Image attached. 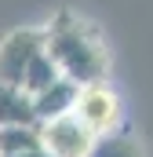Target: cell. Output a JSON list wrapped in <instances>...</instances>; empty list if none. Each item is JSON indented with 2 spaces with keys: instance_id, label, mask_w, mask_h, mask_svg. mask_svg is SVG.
I'll return each instance as SVG.
<instances>
[{
  "instance_id": "52a82bcc",
  "label": "cell",
  "mask_w": 153,
  "mask_h": 157,
  "mask_svg": "<svg viewBox=\"0 0 153 157\" xmlns=\"http://www.w3.org/2000/svg\"><path fill=\"white\" fill-rule=\"evenodd\" d=\"M7 124H40V117L33 106V95L26 88L0 80V128Z\"/></svg>"
},
{
  "instance_id": "277c9868",
  "label": "cell",
  "mask_w": 153,
  "mask_h": 157,
  "mask_svg": "<svg viewBox=\"0 0 153 157\" xmlns=\"http://www.w3.org/2000/svg\"><path fill=\"white\" fill-rule=\"evenodd\" d=\"M40 139L51 150V157H88L99 135L76 117V110H73V113H62V117L40 121Z\"/></svg>"
},
{
  "instance_id": "6da1fadb",
  "label": "cell",
  "mask_w": 153,
  "mask_h": 157,
  "mask_svg": "<svg viewBox=\"0 0 153 157\" xmlns=\"http://www.w3.org/2000/svg\"><path fill=\"white\" fill-rule=\"evenodd\" d=\"M44 29H47V55H51V62L58 66L62 77L76 80L80 88L110 77L113 55H110V44L102 37V29L91 18L62 7V11H55V18Z\"/></svg>"
},
{
  "instance_id": "3957f363",
  "label": "cell",
  "mask_w": 153,
  "mask_h": 157,
  "mask_svg": "<svg viewBox=\"0 0 153 157\" xmlns=\"http://www.w3.org/2000/svg\"><path fill=\"white\" fill-rule=\"evenodd\" d=\"M76 117L84 121L95 135H110L120 128L124 121V106H120V95L106 80H95V84H84L80 95H76Z\"/></svg>"
},
{
  "instance_id": "5b68a950",
  "label": "cell",
  "mask_w": 153,
  "mask_h": 157,
  "mask_svg": "<svg viewBox=\"0 0 153 157\" xmlns=\"http://www.w3.org/2000/svg\"><path fill=\"white\" fill-rule=\"evenodd\" d=\"M76 95H80V84L58 73V77L51 80L47 88H40L37 95H33L37 117H40V121H51V117H62V113H73V106H76Z\"/></svg>"
},
{
  "instance_id": "ba28073f",
  "label": "cell",
  "mask_w": 153,
  "mask_h": 157,
  "mask_svg": "<svg viewBox=\"0 0 153 157\" xmlns=\"http://www.w3.org/2000/svg\"><path fill=\"white\" fill-rule=\"evenodd\" d=\"M88 157H146V150H142L139 139H131V135H124V132L117 128L110 135H99Z\"/></svg>"
},
{
  "instance_id": "7a4b0ae2",
  "label": "cell",
  "mask_w": 153,
  "mask_h": 157,
  "mask_svg": "<svg viewBox=\"0 0 153 157\" xmlns=\"http://www.w3.org/2000/svg\"><path fill=\"white\" fill-rule=\"evenodd\" d=\"M55 77H58V66L47 55V29L26 26V29H11L0 40V80L37 95Z\"/></svg>"
},
{
  "instance_id": "8992f818",
  "label": "cell",
  "mask_w": 153,
  "mask_h": 157,
  "mask_svg": "<svg viewBox=\"0 0 153 157\" xmlns=\"http://www.w3.org/2000/svg\"><path fill=\"white\" fill-rule=\"evenodd\" d=\"M0 157H51V150L40 139V124L0 128Z\"/></svg>"
}]
</instances>
